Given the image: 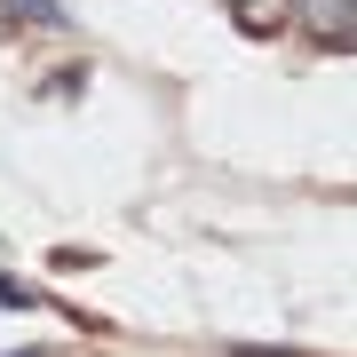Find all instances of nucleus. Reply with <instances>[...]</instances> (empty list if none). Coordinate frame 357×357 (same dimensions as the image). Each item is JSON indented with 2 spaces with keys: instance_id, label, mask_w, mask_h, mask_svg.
Listing matches in <instances>:
<instances>
[{
  "instance_id": "nucleus-1",
  "label": "nucleus",
  "mask_w": 357,
  "mask_h": 357,
  "mask_svg": "<svg viewBox=\"0 0 357 357\" xmlns=\"http://www.w3.org/2000/svg\"><path fill=\"white\" fill-rule=\"evenodd\" d=\"M302 16H310V32H318L326 48H349V40H357V16H349V0H302Z\"/></svg>"
},
{
  "instance_id": "nucleus-2",
  "label": "nucleus",
  "mask_w": 357,
  "mask_h": 357,
  "mask_svg": "<svg viewBox=\"0 0 357 357\" xmlns=\"http://www.w3.org/2000/svg\"><path fill=\"white\" fill-rule=\"evenodd\" d=\"M0 16H8V24H40V32H64L72 24L64 0H0Z\"/></svg>"
},
{
  "instance_id": "nucleus-3",
  "label": "nucleus",
  "mask_w": 357,
  "mask_h": 357,
  "mask_svg": "<svg viewBox=\"0 0 357 357\" xmlns=\"http://www.w3.org/2000/svg\"><path fill=\"white\" fill-rule=\"evenodd\" d=\"M230 8H238L246 24H278V8H286V0H230Z\"/></svg>"
},
{
  "instance_id": "nucleus-4",
  "label": "nucleus",
  "mask_w": 357,
  "mask_h": 357,
  "mask_svg": "<svg viewBox=\"0 0 357 357\" xmlns=\"http://www.w3.org/2000/svg\"><path fill=\"white\" fill-rule=\"evenodd\" d=\"M0 310H40V302H32V286H16V278H0Z\"/></svg>"
},
{
  "instance_id": "nucleus-5",
  "label": "nucleus",
  "mask_w": 357,
  "mask_h": 357,
  "mask_svg": "<svg viewBox=\"0 0 357 357\" xmlns=\"http://www.w3.org/2000/svg\"><path fill=\"white\" fill-rule=\"evenodd\" d=\"M230 357H302V349H230Z\"/></svg>"
}]
</instances>
